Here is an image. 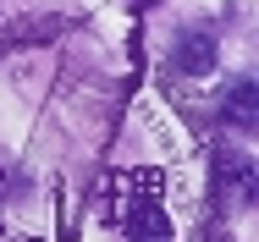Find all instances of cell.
I'll use <instances>...</instances> for the list:
<instances>
[{"instance_id": "cell-3", "label": "cell", "mask_w": 259, "mask_h": 242, "mask_svg": "<svg viewBox=\"0 0 259 242\" xmlns=\"http://www.w3.org/2000/svg\"><path fill=\"white\" fill-rule=\"evenodd\" d=\"M215 61H221V39H215V28H182L177 33V44H171V72L177 77H209L215 72Z\"/></svg>"}, {"instance_id": "cell-2", "label": "cell", "mask_w": 259, "mask_h": 242, "mask_svg": "<svg viewBox=\"0 0 259 242\" xmlns=\"http://www.w3.org/2000/svg\"><path fill=\"white\" fill-rule=\"evenodd\" d=\"M215 198H221L226 209H254L259 171H254V160H248V149H243V138H232V143L215 149Z\"/></svg>"}, {"instance_id": "cell-4", "label": "cell", "mask_w": 259, "mask_h": 242, "mask_svg": "<svg viewBox=\"0 0 259 242\" xmlns=\"http://www.w3.org/2000/svg\"><path fill=\"white\" fill-rule=\"evenodd\" d=\"M215 121L232 132V138H248L259 127V83L254 77H232L226 94L215 99Z\"/></svg>"}, {"instance_id": "cell-5", "label": "cell", "mask_w": 259, "mask_h": 242, "mask_svg": "<svg viewBox=\"0 0 259 242\" xmlns=\"http://www.w3.org/2000/svg\"><path fill=\"white\" fill-rule=\"evenodd\" d=\"M133 6H138V11H155V6H160V0H133Z\"/></svg>"}, {"instance_id": "cell-1", "label": "cell", "mask_w": 259, "mask_h": 242, "mask_svg": "<svg viewBox=\"0 0 259 242\" xmlns=\"http://www.w3.org/2000/svg\"><path fill=\"white\" fill-rule=\"evenodd\" d=\"M116 220L127 242H171V209L160 193V176H121L116 182Z\"/></svg>"}]
</instances>
